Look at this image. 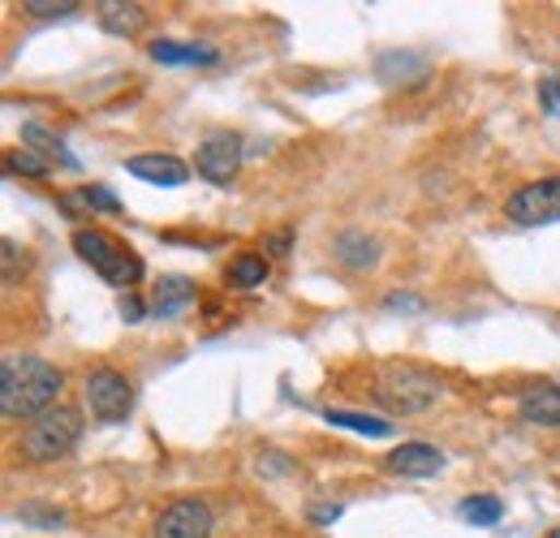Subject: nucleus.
Listing matches in <instances>:
<instances>
[{"label":"nucleus","instance_id":"nucleus-1","mask_svg":"<svg viewBox=\"0 0 560 538\" xmlns=\"http://www.w3.org/2000/svg\"><path fill=\"white\" fill-rule=\"evenodd\" d=\"M61 388H66V375L35 358V353H4L0 362V413L4 418H39L44 409L61 405Z\"/></svg>","mask_w":560,"mask_h":538},{"label":"nucleus","instance_id":"nucleus-2","mask_svg":"<svg viewBox=\"0 0 560 538\" xmlns=\"http://www.w3.org/2000/svg\"><path fill=\"white\" fill-rule=\"evenodd\" d=\"M82 440V413L73 405H52L44 409L39 418L26 422L22 431V457L35 461V466H52V461H66Z\"/></svg>","mask_w":560,"mask_h":538},{"label":"nucleus","instance_id":"nucleus-3","mask_svg":"<svg viewBox=\"0 0 560 538\" xmlns=\"http://www.w3.org/2000/svg\"><path fill=\"white\" fill-rule=\"evenodd\" d=\"M73 250H78V259L86 264V268L95 271V276H104L108 284H117V289H135L142 280V255H135L126 242H117L113 233H104V229H73Z\"/></svg>","mask_w":560,"mask_h":538},{"label":"nucleus","instance_id":"nucleus-4","mask_svg":"<svg viewBox=\"0 0 560 538\" xmlns=\"http://www.w3.org/2000/svg\"><path fill=\"white\" fill-rule=\"evenodd\" d=\"M440 393H444L440 379L431 371H422V366H410V362H393L375 379V401L384 405L388 413H401V418L431 409L440 401Z\"/></svg>","mask_w":560,"mask_h":538},{"label":"nucleus","instance_id":"nucleus-5","mask_svg":"<svg viewBox=\"0 0 560 538\" xmlns=\"http://www.w3.org/2000/svg\"><path fill=\"white\" fill-rule=\"evenodd\" d=\"M82 401H86L95 422L117 426V422H126L130 409H135V384H130L121 371H113V366H95V371L82 379Z\"/></svg>","mask_w":560,"mask_h":538},{"label":"nucleus","instance_id":"nucleus-6","mask_svg":"<svg viewBox=\"0 0 560 538\" xmlns=\"http://www.w3.org/2000/svg\"><path fill=\"white\" fill-rule=\"evenodd\" d=\"M509 220L522 229H544V224H560V173L557 177H539L517 186L509 202H504Z\"/></svg>","mask_w":560,"mask_h":538},{"label":"nucleus","instance_id":"nucleus-7","mask_svg":"<svg viewBox=\"0 0 560 538\" xmlns=\"http://www.w3.org/2000/svg\"><path fill=\"white\" fill-rule=\"evenodd\" d=\"M242 134H233V130H215L199 142V151H195V173L208 182V186H229L233 177H237V168H242Z\"/></svg>","mask_w":560,"mask_h":538},{"label":"nucleus","instance_id":"nucleus-8","mask_svg":"<svg viewBox=\"0 0 560 538\" xmlns=\"http://www.w3.org/2000/svg\"><path fill=\"white\" fill-rule=\"evenodd\" d=\"M211 530H215V517H211L208 504L195 500V495L168 504V508L155 517V526H151L155 538H211Z\"/></svg>","mask_w":560,"mask_h":538},{"label":"nucleus","instance_id":"nucleus-9","mask_svg":"<svg viewBox=\"0 0 560 538\" xmlns=\"http://www.w3.org/2000/svg\"><path fill=\"white\" fill-rule=\"evenodd\" d=\"M126 173H130V177H139V182H147V186H164V190H173V186H186V182H190V164H186V160H177V155H168V151L130 155V160H126Z\"/></svg>","mask_w":560,"mask_h":538},{"label":"nucleus","instance_id":"nucleus-10","mask_svg":"<svg viewBox=\"0 0 560 538\" xmlns=\"http://www.w3.org/2000/svg\"><path fill=\"white\" fill-rule=\"evenodd\" d=\"M384 470L401 473V478H435L444 470V453L435 444H422V440H410V444H397L388 457H384Z\"/></svg>","mask_w":560,"mask_h":538},{"label":"nucleus","instance_id":"nucleus-11","mask_svg":"<svg viewBox=\"0 0 560 538\" xmlns=\"http://www.w3.org/2000/svg\"><path fill=\"white\" fill-rule=\"evenodd\" d=\"M332 255H337V264H341V268L371 271L375 264H380V242H375L366 229H346V233H337Z\"/></svg>","mask_w":560,"mask_h":538},{"label":"nucleus","instance_id":"nucleus-12","mask_svg":"<svg viewBox=\"0 0 560 538\" xmlns=\"http://www.w3.org/2000/svg\"><path fill=\"white\" fill-rule=\"evenodd\" d=\"M517 413L530 426H560V388L557 384H530L517 401Z\"/></svg>","mask_w":560,"mask_h":538},{"label":"nucleus","instance_id":"nucleus-13","mask_svg":"<svg viewBox=\"0 0 560 538\" xmlns=\"http://www.w3.org/2000/svg\"><path fill=\"white\" fill-rule=\"evenodd\" d=\"M195 302V280L190 276H160L155 293H151V315L155 319H173Z\"/></svg>","mask_w":560,"mask_h":538},{"label":"nucleus","instance_id":"nucleus-14","mask_svg":"<svg viewBox=\"0 0 560 538\" xmlns=\"http://www.w3.org/2000/svg\"><path fill=\"white\" fill-rule=\"evenodd\" d=\"M147 52L160 66H211L215 61V48H208V44H186V39H151Z\"/></svg>","mask_w":560,"mask_h":538},{"label":"nucleus","instance_id":"nucleus-15","mask_svg":"<svg viewBox=\"0 0 560 538\" xmlns=\"http://www.w3.org/2000/svg\"><path fill=\"white\" fill-rule=\"evenodd\" d=\"M95 17H100V26H104L108 35L130 39V35L142 31L147 9H142V4H121V0H100V4H95Z\"/></svg>","mask_w":560,"mask_h":538},{"label":"nucleus","instance_id":"nucleus-16","mask_svg":"<svg viewBox=\"0 0 560 538\" xmlns=\"http://www.w3.org/2000/svg\"><path fill=\"white\" fill-rule=\"evenodd\" d=\"M324 422L332 426H346L353 435H366V440H393V422L388 418H375V413H353V409H324Z\"/></svg>","mask_w":560,"mask_h":538},{"label":"nucleus","instance_id":"nucleus-17","mask_svg":"<svg viewBox=\"0 0 560 538\" xmlns=\"http://www.w3.org/2000/svg\"><path fill=\"white\" fill-rule=\"evenodd\" d=\"M22 147H26V151H35V155H44V160H61L66 168H78V160L70 155L66 138L52 134V130H44L39 121H26V126H22Z\"/></svg>","mask_w":560,"mask_h":538},{"label":"nucleus","instance_id":"nucleus-18","mask_svg":"<svg viewBox=\"0 0 560 538\" xmlns=\"http://www.w3.org/2000/svg\"><path fill=\"white\" fill-rule=\"evenodd\" d=\"M61 207H66L70 215H78L82 207H86V211H108V215H117V211H121V199H117L108 186L91 182V186H78L73 195H61Z\"/></svg>","mask_w":560,"mask_h":538},{"label":"nucleus","instance_id":"nucleus-19","mask_svg":"<svg viewBox=\"0 0 560 538\" xmlns=\"http://www.w3.org/2000/svg\"><path fill=\"white\" fill-rule=\"evenodd\" d=\"M268 259L264 255H255V250H246V255H237L233 264H229V284L233 289H264V280H268Z\"/></svg>","mask_w":560,"mask_h":538},{"label":"nucleus","instance_id":"nucleus-20","mask_svg":"<svg viewBox=\"0 0 560 538\" xmlns=\"http://www.w3.org/2000/svg\"><path fill=\"white\" fill-rule=\"evenodd\" d=\"M13 517L22 522V526H31V530H61L70 517H66V508H57V504H44V500H26L22 508H13Z\"/></svg>","mask_w":560,"mask_h":538},{"label":"nucleus","instance_id":"nucleus-21","mask_svg":"<svg viewBox=\"0 0 560 538\" xmlns=\"http://www.w3.org/2000/svg\"><path fill=\"white\" fill-rule=\"evenodd\" d=\"M457 513H462V522H470V526H495V522L504 517V504H500V495H466V500L457 504Z\"/></svg>","mask_w":560,"mask_h":538},{"label":"nucleus","instance_id":"nucleus-22","mask_svg":"<svg viewBox=\"0 0 560 538\" xmlns=\"http://www.w3.org/2000/svg\"><path fill=\"white\" fill-rule=\"evenodd\" d=\"M4 168H9V173H22V177H39V182L52 177V164H48L44 155L26 151V147H22V151H9V155H4Z\"/></svg>","mask_w":560,"mask_h":538},{"label":"nucleus","instance_id":"nucleus-23","mask_svg":"<svg viewBox=\"0 0 560 538\" xmlns=\"http://www.w3.org/2000/svg\"><path fill=\"white\" fill-rule=\"evenodd\" d=\"M117 315H121L126 324H142V319L151 315V302H142L139 293L130 289V293H121V302H117Z\"/></svg>","mask_w":560,"mask_h":538},{"label":"nucleus","instance_id":"nucleus-24","mask_svg":"<svg viewBox=\"0 0 560 538\" xmlns=\"http://www.w3.org/2000/svg\"><path fill=\"white\" fill-rule=\"evenodd\" d=\"M22 9H26V13H35V17H70V13H78V4H73V0H61V4H48V0H26Z\"/></svg>","mask_w":560,"mask_h":538},{"label":"nucleus","instance_id":"nucleus-25","mask_svg":"<svg viewBox=\"0 0 560 538\" xmlns=\"http://www.w3.org/2000/svg\"><path fill=\"white\" fill-rule=\"evenodd\" d=\"M289 246H293V229H280V233H272V237L264 242V255L284 259V255H289Z\"/></svg>","mask_w":560,"mask_h":538},{"label":"nucleus","instance_id":"nucleus-26","mask_svg":"<svg viewBox=\"0 0 560 538\" xmlns=\"http://www.w3.org/2000/svg\"><path fill=\"white\" fill-rule=\"evenodd\" d=\"M341 517V504H319V508H311V522L315 526H332Z\"/></svg>","mask_w":560,"mask_h":538},{"label":"nucleus","instance_id":"nucleus-27","mask_svg":"<svg viewBox=\"0 0 560 538\" xmlns=\"http://www.w3.org/2000/svg\"><path fill=\"white\" fill-rule=\"evenodd\" d=\"M388 311H419L415 297H388Z\"/></svg>","mask_w":560,"mask_h":538},{"label":"nucleus","instance_id":"nucleus-28","mask_svg":"<svg viewBox=\"0 0 560 538\" xmlns=\"http://www.w3.org/2000/svg\"><path fill=\"white\" fill-rule=\"evenodd\" d=\"M548 538H560V530H557V535H548Z\"/></svg>","mask_w":560,"mask_h":538}]
</instances>
